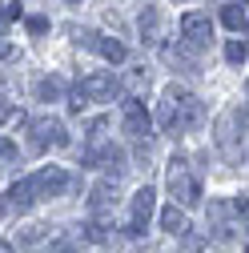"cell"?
<instances>
[{
  "label": "cell",
  "instance_id": "1",
  "mask_svg": "<svg viewBox=\"0 0 249 253\" xmlns=\"http://www.w3.org/2000/svg\"><path fill=\"white\" fill-rule=\"evenodd\" d=\"M205 117V105L193 97L189 88H169L165 92V105H161V129L169 133H185L193 129V125H201Z\"/></svg>",
  "mask_w": 249,
  "mask_h": 253
},
{
  "label": "cell",
  "instance_id": "2",
  "mask_svg": "<svg viewBox=\"0 0 249 253\" xmlns=\"http://www.w3.org/2000/svg\"><path fill=\"white\" fill-rule=\"evenodd\" d=\"M165 181H169V193H173L181 205H197V201H201V181L193 177L189 161L173 157V161H169V169H165Z\"/></svg>",
  "mask_w": 249,
  "mask_h": 253
},
{
  "label": "cell",
  "instance_id": "3",
  "mask_svg": "<svg viewBox=\"0 0 249 253\" xmlns=\"http://www.w3.org/2000/svg\"><path fill=\"white\" fill-rule=\"evenodd\" d=\"M28 137H33V149H65L69 145V133L56 117H41L28 125Z\"/></svg>",
  "mask_w": 249,
  "mask_h": 253
},
{
  "label": "cell",
  "instance_id": "4",
  "mask_svg": "<svg viewBox=\"0 0 249 253\" xmlns=\"http://www.w3.org/2000/svg\"><path fill=\"white\" fill-rule=\"evenodd\" d=\"M77 92L84 101H113V97H121V81L113 73H88L77 81Z\"/></svg>",
  "mask_w": 249,
  "mask_h": 253
},
{
  "label": "cell",
  "instance_id": "5",
  "mask_svg": "<svg viewBox=\"0 0 249 253\" xmlns=\"http://www.w3.org/2000/svg\"><path fill=\"white\" fill-rule=\"evenodd\" d=\"M121 109H124V133H129V137H137V141H149V133H153V117H149L145 101L129 97Z\"/></svg>",
  "mask_w": 249,
  "mask_h": 253
},
{
  "label": "cell",
  "instance_id": "6",
  "mask_svg": "<svg viewBox=\"0 0 249 253\" xmlns=\"http://www.w3.org/2000/svg\"><path fill=\"white\" fill-rule=\"evenodd\" d=\"M153 205H157V193H153L149 185L133 193V217H129V225H124V233H129V237H141V233H145L149 217H153Z\"/></svg>",
  "mask_w": 249,
  "mask_h": 253
},
{
  "label": "cell",
  "instance_id": "7",
  "mask_svg": "<svg viewBox=\"0 0 249 253\" xmlns=\"http://www.w3.org/2000/svg\"><path fill=\"white\" fill-rule=\"evenodd\" d=\"M33 181H37V193H41V197H56V193H65V189H69V169L44 165V169L33 173Z\"/></svg>",
  "mask_w": 249,
  "mask_h": 253
},
{
  "label": "cell",
  "instance_id": "8",
  "mask_svg": "<svg viewBox=\"0 0 249 253\" xmlns=\"http://www.w3.org/2000/svg\"><path fill=\"white\" fill-rule=\"evenodd\" d=\"M181 37L189 41V44H209L213 41V24L205 12H185L181 16Z\"/></svg>",
  "mask_w": 249,
  "mask_h": 253
},
{
  "label": "cell",
  "instance_id": "9",
  "mask_svg": "<svg viewBox=\"0 0 249 253\" xmlns=\"http://www.w3.org/2000/svg\"><path fill=\"white\" fill-rule=\"evenodd\" d=\"M37 201H41V193H37V181L33 177L12 181V189H8V205L12 209H28V205H37Z\"/></svg>",
  "mask_w": 249,
  "mask_h": 253
},
{
  "label": "cell",
  "instance_id": "10",
  "mask_svg": "<svg viewBox=\"0 0 249 253\" xmlns=\"http://www.w3.org/2000/svg\"><path fill=\"white\" fill-rule=\"evenodd\" d=\"M193 48H197V44H193ZM193 48L165 44V48H161V56H165V65H173V69H189V73H193V69H197V52H193Z\"/></svg>",
  "mask_w": 249,
  "mask_h": 253
},
{
  "label": "cell",
  "instance_id": "11",
  "mask_svg": "<svg viewBox=\"0 0 249 253\" xmlns=\"http://www.w3.org/2000/svg\"><path fill=\"white\" fill-rule=\"evenodd\" d=\"M113 201H117V177H113V181H101V185H97V189L88 193V205H92V213L109 209Z\"/></svg>",
  "mask_w": 249,
  "mask_h": 253
},
{
  "label": "cell",
  "instance_id": "12",
  "mask_svg": "<svg viewBox=\"0 0 249 253\" xmlns=\"http://www.w3.org/2000/svg\"><path fill=\"white\" fill-rule=\"evenodd\" d=\"M161 229H165V233H173V237H181V233H189V217H185V209L169 205V209L161 213Z\"/></svg>",
  "mask_w": 249,
  "mask_h": 253
},
{
  "label": "cell",
  "instance_id": "13",
  "mask_svg": "<svg viewBox=\"0 0 249 253\" xmlns=\"http://www.w3.org/2000/svg\"><path fill=\"white\" fill-rule=\"evenodd\" d=\"M88 48H97L105 60H109V65H121V60H124V44L121 41H113V37H92V44Z\"/></svg>",
  "mask_w": 249,
  "mask_h": 253
},
{
  "label": "cell",
  "instance_id": "14",
  "mask_svg": "<svg viewBox=\"0 0 249 253\" xmlns=\"http://www.w3.org/2000/svg\"><path fill=\"white\" fill-rule=\"evenodd\" d=\"M221 24L229 33H245V4H225L221 8Z\"/></svg>",
  "mask_w": 249,
  "mask_h": 253
},
{
  "label": "cell",
  "instance_id": "15",
  "mask_svg": "<svg viewBox=\"0 0 249 253\" xmlns=\"http://www.w3.org/2000/svg\"><path fill=\"white\" fill-rule=\"evenodd\" d=\"M60 92H65V84H60L56 77H41V81H37V101H44V105H52V101L60 97Z\"/></svg>",
  "mask_w": 249,
  "mask_h": 253
},
{
  "label": "cell",
  "instance_id": "16",
  "mask_svg": "<svg viewBox=\"0 0 249 253\" xmlns=\"http://www.w3.org/2000/svg\"><path fill=\"white\" fill-rule=\"evenodd\" d=\"M141 37L149 44H157V8H145L141 12Z\"/></svg>",
  "mask_w": 249,
  "mask_h": 253
},
{
  "label": "cell",
  "instance_id": "17",
  "mask_svg": "<svg viewBox=\"0 0 249 253\" xmlns=\"http://www.w3.org/2000/svg\"><path fill=\"white\" fill-rule=\"evenodd\" d=\"M84 237H88L92 245H105V241H109V225H105V221H88V225H84Z\"/></svg>",
  "mask_w": 249,
  "mask_h": 253
},
{
  "label": "cell",
  "instance_id": "18",
  "mask_svg": "<svg viewBox=\"0 0 249 253\" xmlns=\"http://www.w3.org/2000/svg\"><path fill=\"white\" fill-rule=\"evenodd\" d=\"M225 60L229 65H245V41H225Z\"/></svg>",
  "mask_w": 249,
  "mask_h": 253
},
{
  "label": "cell",
  "instance_id": "19",
  "mask_svg": "<svg viewBox=\"0 0 249 253\" xmlns=\"http://www.w3.org/2000/svg\"><path fill=\"white\" fill-rule=\"evenodd\" d=\"M24 24H28V33H33V37H44L48 33V16H28Z\"/></svg>",
  "mask_w": 249,
  "mask_h": 253
},
{
  "label": "cell",
  "instance_id": "20",
  "mask_svg": "<svg viewBox=\"0 0 249 253\" xmlns=\"http://www.w3.org/2000/svg\"><path fill=\"white\" fill-rule=\"evenodd\" d=\"M0 161H16V145L8 137H0Z\"/></svg>",
  "mask_w": 249,
  "mask_h": 253
},
{
  "label": "cell",
  "instance_id": "21",
  "mask_svg": "<svg viewBox=\"0 0 249 253\" xmlns=\"http://www.w3.org/2000/svg\"><path fill=\"white\" fill-rule=\"evenodd\" d=\"M84 105H88V101H84V97H81V92H77V88H73V92H69V109H73V113H81V109H84Z\"/></svg>",
  "mask_w": 249,
  "mask_h": 253
},
{
  "label": "cell",
  "instance_id": "22",
  "mask_svg": "<svg viewBox=\"0 0 249 253\" xmlns=\"http://www.w3.org/2000/svg\"><path fill=\"white\" fill-rule=\"evenodd\" d=\"M4 56H12V41H8L4 33H0V60H4Z\"/></svg>",
  "mask_w": 249,
  "mask_h": 253
},
{
  "label": "cell",
  "instance_id": "23",
  "mask_svg": "<svg viewBox=\"0 0 249 253\" xmlns=\"http://www.w3.org/2000/svg\"><path fill=\"white\" fill-rule=\"evenodd\" d=\"M48 253H73V241H56V245H48Z\"/></svg>",
  "mask_w": 249,
  "mask_h": 253
},
{
  "label": "cell",
  "instance_id": "24",
  "mask_svg": "<svg viewBox=\"0 0 249 253\" xmlns=\"http://www.w3.org/2000/svg\"><path fill=\"white\" fill-rule=\"evenodd\" d=\"M0 253H16V249H12V245H8V241H0Z\"/></svg>",
  "mask_w": 249,
  "mask_h": 253
},
{
  "label": "cell",
  "instance_id": "25",
  "mask_svg": "<svg viewBox=\"0 0 249 253\" xmlns=\"http://www.w3.org/2000/svg\"><path fill=\"white\" fill-rule=\"evenodd\" d=\"M0 33H4V12H0Z\"/></svg>",
  "mask_w": 249,
  "mask_h": 253
},
{
  "label": "cell",
  "instance_id": "26",
  "mask_svg": "<svg viewBox=\"0 0 249 253\" xmlns=\"http://www.w3.org/2000/svg\"><path fill=\"white\" fill-rule=\"evenodd\" d=\"M0 213H4V205H0Z\"/></svg>",
  "mask_w": 249,
  "mask_h": 253
},
{
  "label": "cell",
  "instance_id": "27",
  "mask_svg": "<svg viewBox=\"0 0 249 253\" xmlns=\"http://www.w3.org/2000/svg\"><path fill=\"white\" fill-rule=\"evenodd\" d=\"M241 4H245V0H241Z\"/></svg>",
  "mask_w": 249,
  "mask_h": 253
}]
</instances>
